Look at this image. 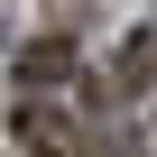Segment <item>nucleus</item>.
<instances>
[{
  "label": "nucleus",
  "mask_w": 157,
  "mask_h": 157,
  "mask_svg": "<svg viewBox=\"0 0 157 157\" xmlns=\"http://www.w3.org/2000/svg\"><path fill=\"white\" fill-rule=\"evenodd\" d=\"M93 120H102V102H93V83L74 65L46 74V83H19V139H28V157H83Z\"/></svg>",
  "instance_id": "obj_1"
},
{
  "label": "nucleus",
  "mask_w": 157,
  "mask_h": 157,
  "mask_svg": "<svg viewBox=\"0 0 157 157\" xmlns=\"http://www.w3.org/2000/svg\"><path fill=\"white\" fill-rule=\"evenodd\" d=\"M111 93L120 102H139V93H157V28H139L120 56H111Z\"/></svg>",
  "instance_id": "obj_2"
},
{
  "label": "nucleus",
  "mask_w": 157,
  "mask_h": 157,
  "mask_svg": "<svg viewBox=\"0 0 157 157\" xmlns=\"http://www.w3.org/2000/svg\"><path fill=\"white\" fill-rule=\"evenodd\" d=\"M65 65H74V46H65V37H37V46L19 56V83H46V74H65Z\"/></svg>",
  "instance_id": "obj_3"
}]
</instances>
